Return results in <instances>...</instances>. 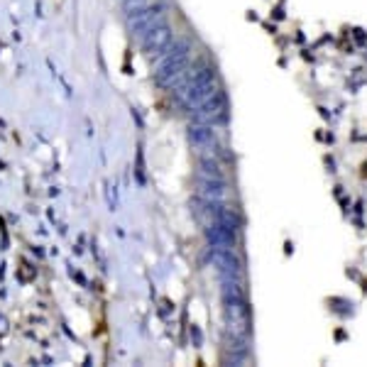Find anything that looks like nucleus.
<instances>
[{
	"label": "nucleus",
	"mask_w": 367,
	"mask_h": 367,
	"mask_svg": "<svg viewBox=\"0 0 367 367\" xmlns=\"http://www.w3.org/2000/svg\"><path fill=\"white\" fill-rule=\"evenodd\" d=\"M179 88V99L187 108H196V105H201L203 101H208L218 91L216 76H213L211 69H201L194 76H187Z\"/></svg>",
	"instance_id": "f03ea898"
},
{
	"label": "nucleus",
	"mask_w": 367,
	"mask_h": 367,
	"mask_svg": "<svg viewBox=\"0 0 367 367\" xmlns=\"http://www.w3.org/2000/svg\"><path fill=\"white\" fill-rule=\"evenodd\" d=\"M142 49H145L147 57H162L167 49L171 47V30L167 22H160V25L150 27L145 35H140Z\"/></svg>",
	"instance_id": "7ed1b4c3"
},
{
	"label": "nucleus",
	"mask_w": 367,
	"mask_h": 367,
	"mask_svg": "<svg viewBox=\"0 0 367 367\" xmlns=\"http://www.w3.org/2000/svg\"><path fill=\"white\" fill-rule=\"evenodd\" d=\"M213 259H216L221 277H240L243 274V262L235 257L230 248H213Z\"/></svg>",
	"instance_id": "423d86ee"
},
{
	"label": "nucleus",
	"mask_w": 367,
	"mask_h": 367,
	"mask_svg": "<svg viewBox=\"0 0 367 367\" xmlns=\"http://www.w3.org/2000/svg\"><path fill=\"white\" fill-rule=\"evenodd\" d=\"M225 99H223V94H213L208 101H203L201 105H196V113H194V118H196V123H206V125H213L218 123V120L225 118Z\"/></svg>",
	"instance_id": "20e7f679"
},
{
	"label": "nucleus",
	"mask_w": 367,
	"mask_h": 367,
	"mask_svg": "<svg viewBox=\"0 0 367 367\" xmlns=\"http://www.w3.org/2000/svg\"><path fill=\"white\" fill-rule=\"evenodd\" d=\"M157 59H160V62H157V71H155L157 81H160L162 86H169V88L181 86L184 78H187V69H189V44L187 42H176V44H171V47Z\"/></svg>",
	"instance_id": "f257e3e1"
},
{
	"label": "nucleus",
	"mask_w": 367,
	"mask_h": 367,
	"mask_svg": "<svg viewBox=\"0 0 367 367\" xmlns=\"http://www.w3.org/2000/svg\"><path fill=\"white\" fill-rule=\"evenodd\" d=\"M142 8H147V0H123V10L128 12V15H135V12L142 10Z\"/></svg>",
	"instance_id": "6e6552de"
},
{
	"label": "nucleus",
	"mask_w": 367,
	"mask_h": 367,
	"mask_svg": "<svg viewBox=\"0 0 367 367\" xmlns=\"http://www.w3.org/2000/svg\"><path fill=\"white\" fill-rule=\"evenodd\" d=\"M160 22H164V17H162V10L160 8H142V10H137L135 15H128V27L130 32H133L135 37L137 35H145L150 27L160 25Z\"/></svg>",
	"instance_id": "39448f33"
},
{
	"label": "nucleus",
	"mask_w": 367,
	"mask_h": 367,
	"mask_svg": "<svg viewBox=\"0 0 367 367\" xmlns=\"http://www.w3.org/2000/svg\"><path fill=\"white\" fill-rule=\"evenodd\" d=\"M189 140H191V145L198 147V150H206V147H211L213 145V130H211V125L194 123L191 128H189Z\"/></svg>",
	"instance_id": "0eeeda50"
}]
</instances>
